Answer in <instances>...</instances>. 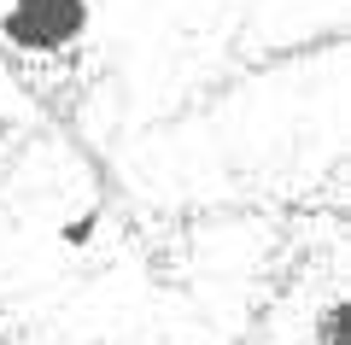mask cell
Segmentation results:
<instances>
[{
	"mask_svg": "<svg viewBox=\"0 0 351 345\" xmlns=\"http://www.w3.org/2000/svg\"><path fill=\"white\" fill-rule=\"evenodd\" d=\"M88 0H12L0 12V41L18 53H64L88 36Z\"/></svg>",
	"mask_w": 351,
	"mask_h": 345,
	"instance_id": "1",
	"label": "cell"
},
{
	"mask_svg": "<svg viewBox=\"0 0 351 345\" xmlns=\"http://www.w3.org/2000/svg\"><path fill=\"white\" fill-rule=\"evenodd\" d=\"M316 345H351V298H328L316 310Z\"/></svg>",
	"mask_w": 351,
	"mask_h": 345,
	"instance_id": "2",
	"label": "cell"
},
{
	"mask_svg": "<svg viewBox=\"0 0 351 345\" xmlns=\"http://www.w3.org/2000/svg\"><path fill=\"white\" fill-rule=\"evenodd\" d=\"M94 235H100V211H82V217H71L59 228V246H88Z\"/></svg>",
	"mask_w": 351,
	"mask_h": 345,
	"instance_id": "3",
	"label": "cell"
},
{
	"mask_svg": "<svg viewBox=\"0 0 351 345\" xmlns=\"http://www.w3.org/2000/svg\"><path fill=\"white\" fill-rule=\"evenodd\" d=\"M0 141H6V117H0Z\"/></svg>",
	"mask_w": 351,
	"mask_h": 345,
	"instance_id": "4",
	"label": "cell"
}]
</instances>
